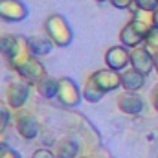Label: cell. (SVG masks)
I'll list each match as a JSON object with an SVG mask.
<instances>
[{
    "label": "cell",
    "mask_w": 158,
    "mask_h": 158,
    "mask_svg": "<svg viewBox=\"0 0 158 158\" xmlns=\"http://www.w3.org/2000/svg\"><path fill=\"white\" fill-rule=\"evenodd\" d=\"M131 24H132L134 30L145 39V37L156 28V24H155V11H145V9H140V7L134 6Z\"/></svg>",
    "instance_id": "obj_7"
},
{
    "label": "cell",
    "mask_w": 158,
    "mask_h": 158,
    "mask_svg": "<svg viewBox=\"0 0 158 158\" xmlns=\"http://www.w3.org/2000/svg\"><path fill=\"white\" fill-rule=\"evenodd\" d=\"M15 44H17V35H7V33L0 35V55L9 59V55L15 50Z\"/></svg>",
    "instance_id": "obj_19"
},
{
    "label": "cell",
    "mask_w": 158,
    "mask_h": 158,
    "mask_svg": "<svg viewBox=\"0 0 158 158\" xmlns=\"http://www.w3.org/2000/svg\"><path fill=\"white\" fill-rule=\"evenodd\" d=\"M55 99L64 109H76V107H79V103L83 99V90H79V86L74 83V79L61 77L59 79V88H57V98Z\"/></svg>",
    "instance_id": "obj_2"
},
{
    "label": "cell",
    "mask_w": 158,
    "mask_h": 158,
    "mask_svg": "<svg viewBox=\"0 0 158 158\" xmlns=\"http://www.w3.org/2000/svg\"><path fill=\"white\" fill-rule=\"evenodd\" d=\"M31 57V52H30V46H28V39H24L22 35H17V44H15V50L13 53L9 55V64L15 72H19Z\"/></svg>",
    "instance_id": "obj_11"
},
{
    "label": "cell",
    "mask_w": 158,
    "mask_h": 158,
    "mask_svg": "<svg viewBox=\"0 0 158 158\" xmlns=\"http://www.w3.org/2000/svg\"><path fill=\"white\" fill-rule=\"evenodd\" d=\"M44 31H46V35L50 39L53 40V44L57 48H66L74 40V31H72L68 20L63 15H59V13H53V15H50L46 19Z\"/></svg>",
    "instance_id": "obj_1"
},
{
    "label": "cell",
    "mask_w": 158,
    "mask_h": 158,
    "mask_svg": "<svg viewBox=\"0 0 158 158\" xmlns=\"http://www.w3.org/2000/svg\"><path fill=\"white\" fill-rule=\"evenodd\" d=\"M35 88H37V92H39L42 98H46V99H53V98H57L59 79H53V77H50V76L46 74V76L35 85Z\"/></svg>",
    "instance_id": "obj_16"
},
{
    "label": "cell",
    "mask_w": 158,
    "mask_h": 158,
    "mask_svg": "<svg viewBox=\"0 0 158 158\" xmlns=\"http://www.w3.org/2000/svg\"><path fill=\"white\" fill-rule=\"evenodd\" d=\"M96 2H105V0H96Z\"/></svg>",
    "instance_id": "obj_30"
},
{
    "label": "cell",
    "mask_w": 158,
    "mask_h": 158,
    "mask_svg": "<svg viewBox=\"0 0 158 158\" xmlns=\"http://www.w3.org/2000/svg\"><path fill=\"white\" fill-rule=\"evenodd\" d=\"M131 66L147 77L153 72V68H155V55L145 46L143 48L142 46L131 48Z\"/></svg>",
    "instance_id": "obj_6"
},
{
    "label": "cell",
    "mask_w": 158,
    "mask_h": 158,
    "mask_svg": "<svg viewBox=\"0 0 158 158\" xmlns=\"http://www.w3.org/2000/svg\"><path fill=\"white\" fill-rule=\"evenodd\" d=\"M9 121H11V116L6 109H0V134L6 132V129L9 127Z\"/></svg>",
    "instance_id": "obj_22"
},
{
    "label": "cell",
    "mask_w": 158,
    "mask_h": 158,
    "mask_svg": "<svg viewBox=\"0 0 158 158\" xmlns=\"http://www.w3.org/2000/svg\"><path fill=\"white\" fill-rule=\"evenodd\" d=\"M7 147H9V145H7L6 142H0V155H2V151H6Z\"/></svg>",
    "instance_id": "obj_27"
},
{
    "label": "cell",
    "mask_w": 158,
    "mask_h": 158,
    "mask_svg": "<svg viewBox=\"0 0 158 158\" xmlns=\"http://www.w3.org/2000/svg\"><path fill=\"white\" fill-rule=\"evenodd\" d=\"M17 74L24 79L26 83H30V85H37L40 79L46 76V68H44V64L40 63L35 55H31L30 61H28V63H26Z\"/></svg>",
    "instance_id": "obj_9"
},
{
    "label": "cell",
    "mask_w": 158,
    "mask_h": 158,
    "mask_svg": "<svg viewBox=\"0 0 158 158\" xmlns=\"http://www.w3.org/2000/svg\"><path fill=\"white\" fill-rule=\"evenodd\" d=\"M119 42H121V46H125V48H138L142 42H143V37L134 30V26L129 22V24H125L123 28H121V31H119Z\"/></svg>",
    "instance_id": "obj_15"
},
{
    "label": "cell",
    "mask_w": 158,
    "mask_h": 158,
    "mask_svg": "<svg viewBox=\"0 0 158 158\" xmlns=\"http://www.w3.org/2000/svg\"><path fill=\"white\" fill-rule=\"evenodd\" d=\"M105 64L110 70L123 72L131 66V50L125 46H112L105 53Z\"/></svg>",
    "instance_id": "obj_5"
},
{
    "label": "cell",
    "mask_w": 158,
    "mask_h": 158,
    "mask_svg": "<svg viewBox=\"0 0 158 158\" xmlns=\"http://www.w3.org/2000/svg\"><path fill=\"white\" fill-rule=\"evenodd\" d=\"M28 96H30V83H26L24 79L13 81L7 85L6 99H7V105L11 109H22L28 101Z\"/></svg>",
    "instance_id": "obj_4"
},
{
    "label": "cell",
    "mask_w": 158,
    "mask_h": 158,
    "mask_svg": "<svg viewBox=\"0 0 158 158\" xmlns=\"http://www.w3.org/2000/svg\"><path fill=\"white\" fill-rule=\"evenodd\" d=\"M15 127H17V132L28 142L35 140L39 134V123L30 112H20L15 119Z\"/></svg>",
    "instance_id": "obj_10"
},
{
    "label": "cell",
    "mask_w": 158,
    "mask_h": 158,
    "mask_svg": "<svg viewBox=\"0 0 158 158\" xmlns=\"http://www.w3.org/2000/svg\"><path fill=\"white\" fill-rule=\"evenodd\" d=\"M110 4L116 9H129L131 6H134V0H110Z\"/></svg>",
    "instance_id": "obj_24"
},
{
    "label": "cell",
    "mask_w": 158,
    "mask_h": 158,
    "mask_svg": "<svg viewBox=\"0 0 158 158\" xmlns=\"http://www.w3.org/2000/svg\"><path fill=\"white\" fill-rule=\"evenodd\" d=\"M151 103H153V109L158 112V83L155 85V88L151 92Z\"/></svg>",
    "instance_id": "obj_25"
},
{
    "label": "cell",
    "mask_w": 158,
    "mask_h": 158,
    "mask_svg": "<svg viewBox=\"0 0 158 158\" xmlns=\"http://www.w3.org/2000/svg\"><path fill=\"white\" fill-rule=\"evenodd\" d=\"M118 109L123 114H129V116L140 114L143 110V99L134 92H125L118 98Z\"/></svg>",
    "instance_id": "obj_12"
},
{
    "label": "cell",
    "mask_w": 158,
    "mask_h": 158,
    "mask_svg": "<svg viewBox=\"0 0 158 158\" xmlns=\"http://www.w3.org/2000/svg\"><path fill=\"white\" fill-rule=\"evenodd\" d=\"M31 158H57V156H55V151L40 147V149H35V153L31 155Z\"/></svg>",
    "instance_id": "obj_23"
},
{
    "label": "cell",
    "mask_w": 158,
    "mask_h": 158,
    "mask_svg": "<svg viewBox=\"0 0 158 158\" xmlns=\"http://www.w3.org/2000/svg\"><path fill=\"white\" fill-rule=\"evenodd\" d=\"M134 6L145 11H156L158 9V0H134Z\"/></svg>",
    "instance_id": "obj_21"
},
{
    "label": "cell",
    "mask_w": 158,
    "mask_h": 158,
    "mask_svg": "<svg viewBox=\"0 0 158 158\" xmlns=\"http://www.w3.org/2000/svg\"><path fill=\"white\" fill-rule=\"evenodd\" d=\"M155 70H156V74H158V53H155Z\"/></svg>",
    "instance_id": "obj_28"
},
{
    "label": "cell",
    "mask_w": 158,
    "mask_h": 158,
    "mask_svg": "<svg viewBox=\"0 0 158 158\" xmlns=\"http://www.w3.org/2000/svg\"><path fill=\"white\" fill-rule=\"evenodd\" d=\"M94 81L103 88L105 94L109 92H114L121 86V77H119V72L116 70H110V68H101V70H96L92 74Z\"/></svg>",
    "instance_id": "obj_8"
},
{
    "label": "cell",
    "mask_w": 158,
    "mask_h": 158,
    "mask_svg": "<svg viewBox=\"0 0 158 158\" xmlns=\"http://www.w3.org/2000/svg\"><path fill=\"white\" fill-rule=\"evenodd\" d=\"M28 13V6L22 0H0V20L4 22H22Z\"/></svg>",
    "instance_id": "obj_3"
},
{
    "label": "cell",
    "mask_w": 158,
    "mask_h": 158,
    "mask_svg": "<svg viewBox=\"0 0 158 158\" xmlns=\"http://www.w3.org/2000/svg\"><path fill=\"white\" fill-rule=\"evenodd\" d=\"M119 77H121V86L127 92H136V90L143 88V85H145V76L140 74L138 70H134L132 66L119 72Z\"/></svg>",
    "instance_id": "obj_14"
},
{
    "label": "cell",
    "mask_w": 158,
    "mask_h": 158,
    "mask_svg": "<svg viewBox=\"0 0 158 158\" xmlns=\"http://www.w3.org/2000/svg\"><path fill=\"white\" fill-rule=\"evenodd\" d=\"M55 156L57 158H77L79 156V143L72 138H64L57 143L55 149Z\"/></svg>",
    "instance_id": "obj_18"
},
{
    "label": "cell",
    "mask_w": 158,
    "mask_h": 158,
    "mask_svg": "<svg viewBox=\"0 0 158 158\" xmlns=\"http://www.w3.org/2000/svg\"><path fill=\"white\" fill-rule=\"evenodd\" d=\"M155 24H156V28H158V9L155 11Z\"/></svg>",
    "instance_id": "obj_29"
},
{
    "label": "cell",
    "mask_w": 158,
    "mask_h": 158,
    "mask_svg": "<svg viewBox=\"0 0 158 158\" xmlns=\"http://www.w3.org/2000/svg\"><path fill=\"white\" fill-rule=\"evenodd\" d=\"M28 46H30V52L31 55L35 57H42V55H50L53 52V48H57L53 44V40L50 39L46 33L44 35H31L28 39Z\"/></svg>",
    "instance_id": "obj_13"
},
{
    "label": "cell",
    "mask_w": 158,
    "mask_h": 158,
    "mask_svg": "<svg viewBox=\"0 0 158 158\" xmlns=\"http://www.w3.org/2000/svg\"><path fill=\"white\" fill-rule=\"evenodd\" d=\"M105 98V92H103V88L94 81V77L90 76V77L86 79V83H85V86H83V99H86L88 103H98V101H101Z\"/></svg>",
    "instance_id": "obj_17"
},
{
    "label": "cell",
    "mask_w": 158,
    "mask_h": 158,
    "mask_svg": "<svg viewBox=\"0 0 158 158\" xmlns=\"http://www.w3.org/2000/svg\"><path fill=\"white\" fill-rule=\"evenodd\" d=\"M143 44H145V48L155 55V53H158V28H155L145 39H143Z\"/></svg>",
    "instance_id": "obj_20"
},
{
    "label": "cell",
    "mask_w": 158,
    "mask_h": 158,
    "mask_svg": "<svg viewBox=\"0 0 158 158\" xmlns=\"http://www.w3.org/2000/svg\"><path fill=\"white\" fill-rule=\"evenodd\" d=\"M81 158H88V156H81Z\"/></svg>",
    "instance_id": "obj_31"
},
{
    "label": "cell",
    "mask_w": 158,
    "mask_h": 158,
    "mask_svg": "<svg viewBox=\"0 0 158 158\" xmlns=\"http://www.w3.org/2000/svg\"><path fill=\"white\" fill-rule=\"evenodd\" d=\"M0 158H20V155L15 151V149H11V147H7L6 151H2V155H0Z\"/></svg>",
    "instance_id": "obj_26"
}]
</instances>
